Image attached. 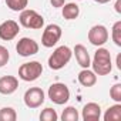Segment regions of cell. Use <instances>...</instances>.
<instances>
[{
  "mask_svg": "<svg viewBox=\"0 0 121 121\" xmlns=\"http://www.w3.org/2000/svg\"><path fill=\"white\" fill-rule=\"evenodd\" d=\"M91 67L97 76H107L111 73L112 61H111V54L107 48L98 47V50L94 53V57L91 60Z\"/></svg>",
  "mask_w": 121,
  "mask_h": 121,
  "instance_id": "1",
  "label": "cell"
},
{
  "mask_svg": "<svg viewBox=\"0 0 121 121\" xmlns=\"http://www.w3.org/2000/svg\"><path fill=\"white\" fill-rule=\"evenodd\" d=\"M73 57V50L69 46H60L57 47L51 56L48 57V67L50 70H61L69 64V61Z\"/></svg>",
  "mask_w": 121,
  "mask_h": 121,
  "instance_id": "2",
  "label": "cell"
},
{
  "mask_svg": "<svg viewBox=\"0 0 121 121\" xmlns=\"http://www.w3.org/2000/svg\"><path fill=\"white\" fill-rule=\"evenodd\" d=\"M19 23L26 27V29H31V30H40L44 26V17L41 14H39L36 10L31 9H24L20 12L19 16Z\"/></svg>",
  "mask_w": 121,
  "mask_h": 121,
  "instance_id": "3",
  "label": "cell"
},
{
  "mask_svg": "<svg viewBox=\"0 0 121 121\" xmlns=\"http://www.w3.org/2000/svg\"><path fill=\"white\" fill-rule=\"evenodd\" d=\"M47 95L54 104L63 105L70 100V90L64 83H54L48 87Z\"/></svg>",
  "mask_w": 121,
  "mask_h": 121,
  "instance_id": "4",
  "label": "cell"
},
{
  "mask_svg": "<svg viewBox=\"0 0 121 121\" xmlns=\"http://www.w3.org/2000/svg\"><path fill=\"white\" fill-rule=\"evenodd\" d=\"M43 74V66L40 61H29L19 67V78L23 81H36Z\"/></svg>",
  "mask_w": 121,
  "mask_h": 121,
  "instance_id": "5",
  "label": "cell"
},
{
  "mask_svg": "<svg viewBox=\"0 0 121 121\" xmlns=\"http://www.w3.org/2000/svg\"><path fill=\"white\" fill-rule=\"evenodd\" d=\"M61 34H63V30H61V27H60L58 24H48L43 30L41 44L46 48H50V47L57 44V41L61 39Z\"/></svg>",
  "mask_w": 121,
  "mask_h": 121,
  "instance_id": "6",
  "label": "cell"
},
{
  "mask_svg": "<svg viewBox=\"0 0 121 121\" xmlns=\"http://www.w3.org/2000/svg\"><path fill=\"white\" fill-rule=\"evenodd\" d=\"M44 100H46V95L40 87H30L29 90H26V93L23 95V101H24L26 107H29V108L41 107Z\"/></svg>",
  "mask_w": 121,
  "mask_h": 121,
  "instance_id": "7",
  "label": "cell"
},
{
  "mask_svg": "<svg viewBox=\"0 0 121 121\" xmlns=\"http://www.w3.org/2000/svg\"><path fill=\"white\" fill-rule=\"evenodd\" d=\"M108 37H110L108 30L103 24H95L88 30V41L95 47L104 46L108 41Z\"/></svg>",
  "mask_w": 121,
  "mask_h": 121,
  "instance_id": "8",
  "label": "cell"
},
{
  "mask_svg": "<svg viewBox=\"0 0 121 121\" xmlns=\"http://www.w3.org/2000/svg\"><path fill=\"white\" fill-rule=\"evenodd\" d=\"M39 43L30 37H22L16 44V51L22 57H30L39 53Z\"/></svg>",
  "mask_w": 121,
  "mask_h": 121,
  "instance_id": "9",
  "label": "cell"
},
{
  "mask_svg": "<svg viewBox=\"0 0 121 121\" xmlns=\"http://www.w3.org/2000/svg\"><path fill=\"white\" fill-rule=\"evenodd\" d=\"M20 31V26L14 20H6L0 24V39L4 41L13 40Z\"/></svg>",
  "mask_w": 121,
  "mask_h": 121,
  "instance_id": "10",
  "label": "cell"
},
{
  "mask_svg": "<svg viewBox=\"0 0 121 121\" xmlns=\"http://www.w3.org/2000/svg\"><path fill=\"white\" fill-rule=\"evenodd\" d=\"M81 118L84 121H98L101 118V107L97 103H87L83 107Z\"/></svg>",
  "mask_w": 121,
  "mask_h": 121,
  "instance_id": "11",
  "label": "cell"
},
{
  "mask_svg": "<svg viewBox=\"0 0 121 121\" xmlns=\"http://www.w3.org/2000/svg\"><path fill=\"white\" fill-rule=\"evenodd\" d=\"M19 88V80L14 76H3L0 77V94L10 95Z\"/></svg>",
  "mask_w": 121,
  "mask_h": 121,
  "instance_id": "12",
  "label": "cell"
},
{
  "mask_svg": "<svg viewBox=\"0 0 121 121\" xmlns=\"http://www.w3.org/2000/svg\"><path fill=\"white\" fill-rule=\"evenodd\" d=\"M73 54L76 56V60L80 67L83 69H88L91 66V57H90V53L88 50L83 46V44H76L74 48H73Z\"/></svg>",
  "mask_w": 121,
  "mask_h": 121,
  "instance_id": "13",
  "label": "cell"
},
{
  "mask_svg": "<svg viewBox=\"0 0 121 121\" xmlns=\"http://www.w3.org/2000/svg\"><path fill=\"white\" fill-rule=\"evenodd\" d=\"M77 78H78V83L83 87H93L97 83V74L93 70H88V69H83L78 73Z\"/></svg>",
  "mask_w": 121,
  "mask_h": 121,
  "instance_id": "14",
  "label": "cell"
},
{
  "mask_svg": "<svg viewBox=\"0 0 121 121\" xmlns=\"http://www.w3.org/2000/svg\"><path fill=\"white\" fill-rule=\"evenodd\" d=\"M61 7V14L66 20H76L80 14V7L76 3H64Z\"/></svg>",
  "mask_w": 121,
  "mask_h": 121,
  "instance_id": "15",
  "label": "cell"
},
{
  "mask_svg": "<svg viewBox=\"0 0 121 121\" xmlns=\"http://www.w3.org/2000/svg\"><path fill=\"white\" fill-rule=\"evenodd\" d=\"M103 118H104V121H120L121 120V104L117 103V104L108 107Z\"/></svg>",
  "mask_w": 121,
  "mask_h": 121,
  "instance_id": "16",
  "label": "cell"
},
{
  "mask_svg": "<svg viewBox=\"0 0 121 121\" xmlns=\"http://www.w3.org/2000/svg\"><path fill=\"white\" fill-rule=\"evenodd\" d=\"M78 111L76 107H66L61 112V120L63 121H78Z\"/></svg>",
  "mask_w": 121,
  "mask_h": 121,
  "instance_id": "17",
  "label": "cell"
},
{
  "mask_svg": "<svg viewBox=\"0 0 121 121\" xmlns=\"http://www.w3.org/2000/svg\"><path fill=\"white\" fill-rule=\"evenodd\" d=\"M4 2L12 12H22L29 4V0H4Z\"/></svg>",
  "mask_w": 121,
  "mask_h": 121,
  "instance_id": "18",
  "label": "cell"
},
{
  "mask_svg": "<svg viewBox=\"0 0 121 121\" xmlns=\"http://www.w3.org/2000/svg\"><path fill=\"white\" fill-rule=\"evenodd\" d=\"M17 112L12 107H3L0 110V121H16Z\"/></svg>",
  "mask_w": 121,
  "mask_h": 121,
  "instance_id": "19",
  "label": "cell"
},
{
  "mask_svg": "<svg viewBox=\"0 0 121 121\" xmlns=\"http://www.w3.org/2000/svg\"><path fill=\"white\" fill-rule=\"evenodd\" d=\"M111 39L117 47H121V20L115 22L111 29Z\"/></svg>",
  "mask_w": 121,
  "mask_h": 121,
  "instance_id": "20",
  "label": "cell"
},
{
  "mask_svg": "<svg viewBox=\"0 0 121 121\" xmlns=\"http://www.w3.org/2000/svg\"><path fill=\"white\" fill-rule=\"evenodd\" d=\"M39 118H40V121H57L58 120V114H57V111L54 108L47 107V108H44L40 112Z\"/></svg>",
  "mask_w": 121,
  "mask_h": 121,
  "instance_id": "21",
  "label": "cell"
},
{
  "mask_svg": "<svg viewBox=\"0 0 121 121\" xmlns=\"http://www.w3.org/2000/svg\"><path fill=\"white\" fill-rule=\"evenodd\" d=\"M110 97L115 103H121V84L117 83L110 88Z\"/></svg>",
  "mask_w": 121,
  "mask_h": 121,
  "instance_id": "22",
  "label": "cell"
},
{
  "mask_svg": "<svg viewBox=\"0 0 121 121\" xmlns=\"http://www.w3.org/2000/svg\"><path fill=\"white\" fill-rule=\"evenodd\" d=\"M10 60V53L4 46H0V67H4Z\"/></svg>",
  "mask_w": 121,
  "mask_h": 121,
  "instance_id": "23",
  "label": "cell"
},
{
  "mask_svg": "<svg viewBox=\"0 0 121 121\" xmlns=\"http://www.w3.org/2000/svg\"><path fill=\"white\" fill-rule=\"evenodd\" d=\"M50 3H51V6H53V7L58 9V7H61V6L66 3V0H50Z\"/></svg>",
  "mask_w": 121,
  "mask_h": 121,
  "instance_id": "24",
  "label": "cell"
},
{
  "mask_svg": "<svg viewBox=\"0 0 121 121\" xmlns=\"http://www.w3.org/2000/svg\"><path fill=\"white\" fill-rule=\"evenodd\" d=\"M114 9H115V12H117L118 14H121V0H117V2H115Z\"/></svg>",
  "mask_w": 121,
  "mask_h": 121,
  "instance_id": "25",
  "label": "cell"
},
{
  "mask_svg": "<svg viewBox=\"0 0 121 121\" xmlns=\"http://www.w3.org/2000/svg\"><path fill=\"white\" fill-rule=\"evenodd\" d=\"M117 69H118V70H121V54H118V56H117Z\"/></svg>",
  "mask_w": 121,
  "mask_h": 121,
  "instance_id": "26",
  "label": "cell"
},
{
  "mask_svg": "<svg viewBox=\"0 0 121 121\" xmlns=\"http://www.w3.org/2000/svg\"><path fill=\"white\" fill-rule=\"evenodd\" d=\"M95 3H98V4H105V3H108V2H111V0H94Z\"/></svg>",
  "mask_w": 121,
  "mask_h": 121,
  "instance_id": "27",
  "label": "cell"
}]
</instances>
